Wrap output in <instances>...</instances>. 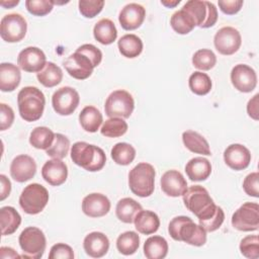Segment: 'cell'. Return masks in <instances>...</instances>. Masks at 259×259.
<instances>
[{"mask_svg": "<svg viewBox=\"0 0 259 259\" xmlns=\"http://www.w3.org/2000/svg\"><path fill=\"white\" fill-rule=\"evenodd\" d=\"M55 139L54 132L47 126H37L32 130L29 136V143L32 147L39 150L49 149Z\"/></svg>", "mask_w": 259, "mask_h": 259, "instance_id": "obj_35", "label": "cell"}, {"mask_svg": "<svg viewBox=\"0 0 259 259\" xmlns=\"http://www.w3.org/2000/svg\"><path fill=\"white\" fill-rule=\"evenodd\" d=\"M185 172L191 181H203L211 173V164L203 157H195L187 162Z\"/></svg>", "mask_w": 259, "mask_h": 259, "instance_id": "obj_25", "label": "cell"}, {"mask_svg": "<svg viewBox=\"0 0 259 259\" xmlns=\"http://www.w3.org/2000/svg\"><path fill=\"white\" fill-rule=\"evenodd\" d=\"M190 90L196 95H205L211 89V80L209 76L200 71L193 72L188 80Z\"/></svg>", "mask_w": 259, "mask_h": 259, "instance_id": "obj_39", "label": "cell"}, {"mask_svg": "<svg viewBox=\"0 0 259 259\" xmlns=\"http://www.w3.org/2000/svg\"><path fill=\"white\" fill-rule=\"evenodd\" d=\"M0 223L2 236L13 234L21 224V217L12 206H3L0 209Z\"/></svg>", "mask_w": 259, "mask_h": 259, "instance_id": "obj_30", "label": "cell"}, {"mask_svg": "<svg viewBox=\"0 0 259 259\" xmlns=\"http://www.w3.org/2000/svg\"><path fill=\"white\" fill-rule=\"evenodd\" d=\"M143 209L142 205L131 197L121 198L115 207V213L119 221L125 224H132L136 215Z\"/></svg>", "mask_w": 259, "mask_h": 259, "instance_id": "obj_28", "label": "cell"}, {"mask_svg": "<svg viewBox=\"0 0 259 259\" xmlns=\"http://www.w3.org/2000/svg\"><path fill=\"white\" fill-rule=\"evenodd\" d=\"M240 251L248 259H257L259 257V238L257 235H250L242 239Z\"/></svg>", "mask_w": 259, "mask_h": 259, "instance_id": "obj_43", "label": "cell"}, {"mask_svg": "<svg viewBox=\"0 0 259 259\" xmlns=\"http://www.w3.org/2000/svg\"><path fill=\"white\" fill-rule=\"evenodd\" d=\"M19 3V0H10V1H1L0 5L4 8H12Z\"/></svg>", "mask_w": 259, "mask_h": 259, "instance_id": "obj_55", "label": "cell"}, {"mask_svg": "<svg viewBox=\"0 0 259 259\" xmlns=\"http://www.w3.org/2000/svg\"><path fill=\"white\" fill-rule=\"evenodd\" d=\"M93 35L95 39L102 45H110L117 37V30L112 20L102 18L94 25Z\"/></svg>", "mask_w": 259, "mask_h": 259, "instance_id": "obj_27", "label": "cell"}, {"mask_svg": "<svg viewBox=\"0 0 259 259\" xmlns=\"http://www.w3.org/2000/svg\"><path fill=\"white\" fill-rule=\"evenodd\" d=\"M213 44L220 54L230 56L238 52L242 44V37L235 27L224 26L214 34Z\"/></svg>", "mask_w": 259, "mask_h": 259, "instance_id": "obj_13", "label": "cell"}, {"mask_svg": "<svg viewBox=\"0 0 259 259\" xmlns=\"http://www.w3.org/2000/svg\"><path fill=\"white\" fill-rule=\"evenodd\" d=\"M119 53L128 59L137 58L141 55L143 51V41L142 39L133 33L122 35L117 42Z\"/></svg>", "mask_w": 259, "mask_h": 259, "instance_id": "obj_31", "label": "cell"}, {"mask_svg": "<svg viewBox=\"0 0 259 259\" xmlns=\"http://www.w3.org/2000/svg\"><path fill=\"white\" fill-rule=\"evenodd\" d=\"M19 246L22 250V257L28 259H39L42 257L47 240L44 232L36 227H27L19 235Z\"/></svg>", "mask_w": 259, "mask_h": 259, "instance_id": "obj_6", "label": "cell"}, {"mask_svg": "<svg viewBox=\"0 0 259 259\" xmlns=\"http://www.w3.org/2000/svg\"><path fill=\"white\" fill-rule=\"evenodd\" d=\"M182 196L186 208L191 211L198 221L206 220L215 212L218 205L213 202L208 191L200 185L190 186Z\"/></svg>", "mask_w": 259, "mask_h": 259, "instance_id": "obj_3", "label": "cell"}, {"mask_svg": "<svg viewBox=\"0 0 259 259\" xmlns=\"http://www.w3.org/2000/svg\"><path fill=\"white\" fill-rule=\"evenodd\" d=\"M168 232L173 240L185 242L192 246L200 247L206 242V231L185 215L172 219L168 226Z\"/></svg>", "mask_w": 259, "mask_h": 259, "instance_id": "obj_1", "label": "cell"}, {"mask_svg": "<svg viewBox=\"0 0 259 259\" xmlns=\"http://www.w3.org/2000/svg\"><path fill=\"white\" fill-rule=\"evenodd\" d=\"M182 9L188 12L195 25L201 28L211 27L218 20V10L214 4L209 1L190 0L183 5Z\"/></svg>", "mask_w": 259, "mask_h": 259, "instance_id": "obj_8", "label": "cell"}, {"mask_svg": "<svg viewBox=\"0 0 259 259\" xmlns=\"http://www.w3.org/2000/svg\"><path fill=\"white\" fill-rule=\"evenodd\" d=\"M218 4L223 13L233 15L241 10L244 2L242 0H220Z\"/></svg>", "mask_w": 259, "mask_h": 259, "instance_id": "obj_51", "label": "cell"}, {"mask_svg": "<svg viewBox=\"0 0 259 259\" xmlns=\"http://www.w3.org/2000/svg\"><path fill=\"white\" fill-rule=\"evenodd\" d=\"M49 202V192L47 188L38 183H31L24 187L20 196L19 204L24 212L37 214Z\"/></svg>", "mask_w": 259, "mask_h": 259, "instance_id": "obj_7", "label": "cell"}, {"mask_svg": "<svg viewBox=\"0 0 259 259\" xmlns=\"http://www.w3.org/2000/svg\"><path fill=\"white\" fill-rule=\"evenodd\" d=\"M140 246V237L136 232L127 231L120 234L116 239V248L122 255L128 256L137 252Z\"/></svg>", "mask_w": 259, "mask_h": 259, "instance_id": "obj_37", "label": "cell"}, {"mask_svg": "<svg viewBox=\"0 0 259 259\" xmlns=\"http://www.w3.org/2000/svg\"><path fill=\"white\" fill-rule=\"evenodd\" d=\"M50 259H72L74 258L73 249L64 243L55 244L49 254Z\"/></svg>", "mask_w": 259, "mask_h": 259, "instance_id": "obj_49", "label": "cell"}, {"mask_svg": "<svg viewBox=\"0 0 259 259\" xmlns=\"http://www.w3.org/2000/svg\"><path fill=\"white\" fill-rule=\"evenodd\" d=\"M182 141L184 146L192 153L209 156L210 149L207 141L197 132L186 131L182 134Z\"/></svg>", "mask_w": 259, "mask_h": 259, "instance_id": "obj_32", "label": "cell"}, {"mask_svg": "<svg viewBox=\"0 0 259 259\" xmlns=\"http://www.w3.org/2000/svg\"><path fill=\"white\" fill-rule=\"evenodd\" d=\"M225 163L233 170L246 169L251 162L250 151L241 144H232L224 152Z\"/></svg>", "mask_w": 259, "mask_h": 259, "instance_id": "obj_18", "label": "cell"}, {"mask_svg": "<svg viewBox=\"0 0 259 259\" xmlns=\"http://www.w3.org/2000/svg\"><path fill=\"white\" fill-rule=\"evenodd\" d=\"M41 176L52 186H59L67 180L68 167L60 159L49 160L41 168Z\"/></svg>", "mask_w": 259, "mask_h": 259, "instance_id": "obj_22", "label": "cell"}, {"mask_svg": "<svg viewBox=\"0 0 259 259\" xmlns=\"http://www.w3.org/2000/svg\"><path fill=\"white\" fill-rule=\"evenodd\" d=\"M231 81L238 91L248 93L255 89L257 85V75L255 70L250 66L238 64L231 71Z\"/></svg>", "mask_w": 259, "mask_h": 259, "instance_id": "obj_14", "label": "cell"}, {"mask_svg": "<svg viewBox=\"0 0 259 259\" xmlns=\"http://www.w3.org/2000/svg\"><path fill=\"white\" fill-rule=\"evenodd\" d=\"M82 210L90 218H100L110 210V201L104 194L90 193L82 200Z\"/></svg>", "mask_w": 259, "mask_h": 259, "instance_id": "obj_21", "label": "cell"}, {"mask_svg": "<svg viewBox=\"0 0 259 259\" xmlns=\"http://www.w3.org/2000/svg\"><path fill=\"white\" fill-rule=\"evenodd\" d=\"M14 121V111L13 109L5 104H0V131H5L9 128Z\"/></svg>", "mask_w": 259, "mask_h": 259, "instance_id": "obj_50", "label": "cell"}, {"mask_svg": "<svg viewBox=\"0 0 259 259\" xmlns=\"http://www.w3.org/2000/svg\"><path fill=\"white\" fill-rule=\"evenodd\" d=\"M168 253V243L161 236H152L144 244V254L148 259H163Z\"/></svg>", "mask_w": 259, "mask_h": 259, "instance_id": "obj_33", "label": "cell"}, {"mask_svg": "<svg viewBox=\"0 0 259 259\" xmlns=\"http://www.w3.org/2000/svg\"><path fill=\"white\" fill-rule=\"evenodd\" d=\"M146 17L145 8L138 3L126 4L119 12L118 21L125 30H134L139 28Z\"/></svg>", "mask_w": 259, "mask_h": 259, "instance_id": "obj_19", "label": "cell"}, {"mask_svg": "<svg viewBox=\"0 0 259 259\" xmlns=\"http://www.w3.org/2000/svg\"><path fill=\"white\" fill-rule=\"evenodd\" d=\"M80 96L76 89L70 86L59 88L52 97V105L54 110L60 115H70L78 107Z\"/></svg>", "mask_w": 259, "mask_h": 259, "instance_id": "obj_12", "label": "cell"}, {"mask_svg": "<svg viewBox=\"0 0 259 259\" xmlns=\"http://www.w3.org/2000/svg\"><path fill=\"white\" fill-rule=\"evenodd\" d=\"M225 220V212L221 206H217L215 212L208 219L199 221V225L206 231V232H214L217 231Z\"/></svg>", "mask_w": 259, "mask_h": 259, "instance_id": "obj_46", "label": "cell"}, {"mask_svg": "<svg viewBox=\"0 0 259 259\" xmlns=\"http://www.w3.org/2000/svg\"><path fill=\"white\" fill-rule=\"evenodd\" d=\"M71 159L76 165L90 172L101 170L106 162L104 151L86 142H77L72 146Z\"/></svg>", "mask_w": 259, "mask_h": 259, "instance_id": "obj_4", "label": "cell"}, {"mask_svg": "<svg viewBox=\"0 0 259 259\" xmlns=\"http://www.w3.org/2000/svg\"><path fill=\"white\" fill-rule=\"evenodd\" d=\"M70 150L69 139L62 134H55V139L52 146L46 150L48 156L53 159H64Z\"/></svg>", "mask_w": 259, "mask_h": 259, "instance_id": "obj_42", "label": "cell"}, {"mask_svg": "<svg viewBox=\"0 0 259 259\" xmlns=\"http://www.w3.org/2000/svg\"><path fill=\"white\" fill-rule=\"evenodd\" d=\"M27 23L24 17L18 13L6 14L0 22V35L7 42L20 41L26 34Z\"/></svg>", "mask_w": 259, "mask_h": 259, "instance_id": "obj_11", "label": "cell"}, {"mask_svg": "<svg viewBox=\"0 0 259 259\" xmlns=\"http://www.w3.org/2000/svg\"><path fill=\"white\" fill-rule=\"evenodd\" d=\"M80 13L86 18H93L99 14L104 6V1L80 0L78 2Z\"/></svg>", "mask_w": 259, "mask_h": 259, "instance_id": "obj_45", "label": "cell"}, {"mask_svg": "<svg viewBox=\"0 0 259 259\" xmlns=\"http://www.w3.org/2000/svg\"><path fill=\"white\" fill-rule=\"evenodd\" d=\"M0 257L2 259L6 258H20L21 256L10 247H1L0 248Z\"/></svg>", "mask_w": 259, "mask_h": 259, "instance_id": "obj_54", "label": "cell"}, {"mask_svg": "<svg viewBox=\"0 0 259 259\" xmlns=\"http://www.w3.org/2000/svg\"><path fill=\"white\" fill-rule=\"evenodd\" d=\"M135 228L144 235H151L158 231L160 227V220L157 213L152 210H141L135 218Z\"/></svg>", "mask_w": 259, "mask_h": 259, "instance_id": "obj_26", "label": "cell"}, {"mask_svg": "<svg viewBox=\"0 0 259 259\" xmlns=\"http://www.w3.org/2000/svg\"><path fill=\"white\" fill-rule=\"evenodd\" d=\"M79 121L84 131L88 133H95L99 130L103 121V117L101 112L95 106L88 105L81 110L79 114Z\"/></svg>", "mask_w": 259, "mask_h": 259, "instance_id": "obj_29", "label": "cell"}, {"mask_svg": "<svg viewBox=\"0 0 259 259\" xmlns=\"http://www.w3.org/2000/svg\"><path fill=\"white\" fill-rule=\"evenodd\" d=\"M36 172L35 161L28 155L16 156L10 164V175L19 183L30 180Z\"/></svg>", "mask_w": 259, "mask_h": 259, "instance_id": "obj_17", "label": "cell"}, {"mask_svg": "<svg viewBox=\"0 0 259 259\" xmlns=\"http://www.w3.org/2000/svg\"><path fill=\"white\" fill-rule=\"evenodd\" d=\"M128 128L127 123L120 117H109L101 126V135L107 138H118L123 136Z\"/></svg>", "mask_w": 259, "mask_h": 259, "instance_id": "obj_40", "label": "cell"}, {"mask_svg": "<svg viewBox=\"0 0 259 259\" xmlns=\"http://www.w3.org/2000/svg\"><path fill=\"white\" fill-rule=\"evenodd\" d=\"M232 226L238 231L252 232L259 228V205L256 202L243 203L232 215Z\"/></svg>", "mask_w": 259, "mask_h": 259, "instance_id": "obj_10", "label": "cell"}, {"mask_svg": "<svg viewBox=\"0 0 259 259\" xmlns=\"http://www.w3.org/2000/svg\"><path fill=\"white\" fill-rule=\"evenodd\" d=\"M17 104L21 118L31 122L41 117L46 105V98L37 87L26 86L18 92Z\"/></svg>", "mask_w": 259, "mask_h": 259, "instance_id": "obj_2", "label": "cell"}, {"mask_svg": "<svg viewBox=\"0 0 259 259\" xmlns=\"http://www.w3.org/2000/svg\"><path fill=\"white\" fill-rule=\"evenodd\" d=\"M135 108V101L132 94L119 89L111 92L106 98L104 110L108 117L128 118Z\"/></svg>", "mask_w": 259, "mask_h": 259, "instance_id": "obj_9", "label": "cell"}, {"mask_svg": "<svg viewBox=\"0 0 259 259\" xmlns=\"http://www.w3.org/2000/svg\"><path fill=\"white\" fill-rule=\"evenodd\" d=\"M155 169L151 164L139 163L128 173L130 189L137 196H150L155 188Z\"/></svg>", "mask_w": 259, "mask_h": 259, "instance_id": "obj_5", "label": "cell"}, {"mask_svg": "<svg viewBox=\"0 0 259 259\" xmlns=\"http://www.w3.org/2000/svg\"><path fill=\"white\" fill-rule=\"evenodd\" d=\"M76 52L78 53H81L83 55H85L92 63L93 67H97L100 63H101V60H102V53L101 51L96 48L94 45H91V44H85V45H82L81 47H79Z\"/></svg>", "mask_w": 259, "mask_h": 259, "instance_id": "obj_47", "label": "cell"}, {"mask_svg": "<svg viewBox=\"0 0 259 259\" xmlns=\"http://www.w3.org/2000/svg\"><path fill=\"white\" fill-rule=\"evenodd\" d=\"M17 64L23 71L37 74L45 68L47 58L40 49L36 47H27L18 54Z\"/></svg>", "mask_w": 259, "mask_h": 259, "instance_id": "obj_15", "label": "cell"}, {"mask_svg": "<svg viewBox=\"0 0 259 259\" xmlns=\"http://www.w3.org/2000/svg\"><path fill=\"white\" fill-rule=\"evenodd\" d=\"M111 158L121 166L130 165L136 157V149L127 143H117L111 149Z\"/></svg>", "mask_w": 259, "mask_h": 259, "instance_id": "obj_38", "label": "cell"}, {"mask_svg": "<svg viewBox=\"0 0 259 259\" xmlns=\"http://www.w3.org/2000/svg\"><path fill=\"white\" fill-rule=\"evenodd\" d=\"M83 247L88 256L101 258L109 249V240L106 235L101 232H92L84 238Z\"/></svg>", "mask_w": 259, "mask_h": 259, "instance_id": "obj_23", "label": "cell"}, {"mask_svg": "<svg viewBox=\"0 0 259 259\" xmlns=\"http://www.w3.org/2000/svg\"><path fill=\"white\" fill-rule=\"evenodd\" d=\"M243 188L246 194L253 197L259 196V173L252 172L246 176L243 182Z\"/></svg>", "mask_w": 259, "mask_h": 259, "instance_id": "obj_48", "label": "cell"}, {"mask_svg": "<svg viewBox=\"0 0 259 259\" xmlns=\"http://www.w3.org/2000/svg\"><path fill=\"white\" fill-rule=\"evenodd\" d=\"M38 82L45 87H55L62 82L63 71L53 62H47L45 68L36 74Z\"/></svg>", "mask_w": 259, "mask_h": 259, "instance_id": "obj_34", "label": "cell"}, {"mask_svg": "<svg viewBox=\"0 0 259 259\" xmlns=\"http://www.w3.org/2000/svg\"><path fill=\"white\" fill-rule=\"evenodd\" d=\"M21 73L19 68L12 63L0 65V89L3 92L14 91L20 84Z\"/></svg>", "mask_w": 259, "mask_h": 259, "instance_id": "obj_24", "label": "cell"}, {"mask_svg": "<svg viewBox=\"0 0 259 259\" xmlns=\"http://www.w3.org/2000/svg\"><path fill=\"white\" fill-rule=\"evenodd\" d=\"M25 7L32 15L45 16L53 10L54 2L51 0H26Z\"/></svg>", "mask_w": 259, "mask_h": 259, "instance_id": "obj_44", "label": "cell"}, {"mask_svg": "<svg viewBox=\"0 0 259 259\" xmlns=\"http://www.w3.org/2000/svg\"><path fill=\"white\" fill-rule=\"evenodd\" d=\"M258 97L259 95H254L247 104V112L248 115L254 120H258Z\"/></svg>", "mask_w": 259, "mask_h": 259, "instance_id": "obj_53", "label": "cell"}, {"mask_svg": "<svg viewBox=\"0 0 259 259\" xmlns=\"http://www.w3.org/2000/svg\"><path fill=\"white\" fill-rule=\"evenodd\" d=\"M180 3V0H174V1H169V0H162L161 4L166 6L167 8H173L175 6H177Z\"/></svg>", "mask_w": 259, "mask_h": 259, "instance_id": "obj_56", "label": "cell"}, {"mask_svg": "<svg viewBox=\"0 0 259 259\" xmlns=\"http://www.w3.org/2000/svg\"><path fill=\"white\" fill-rule=\"evenodd\" d=\"M64 67L69 75L78 80H84L93 73L91 61L83 54L75 52L64 61Z\"/></svg>", "mask_w": 259, "mask_h": 259, "instance_id": "obj_16", "label": "cell"}, {"mask_svg": "<svg viewBox=\"0 0 259 259\" xmlns=\"http://www.w3.org/2000/svg\"><path fill=\"white\" fill-rule=\"evenodd\" d=\"M162 191L172 197L183 195L187 189V182L183 175L177 170H168L161 177Z\"/></svg>", "mask_w": 259, "mask_h": 259, "instance_id": "obj_20", "label": "cell"}, {"mask_svg": "<svg viewBox=\"0 0 259 259\" xmlns=\"http://www.w3.org/2000/svg\"><path fill=\"white\" fill-rule=\"evenodd\" d=\"M0 200H4L9 196L11 191V182L4 174L0 175Z\"/></svg>", "mask_w": 259, "mask_h": 259, "instance_id": "obj_52", "label": "cell"}, {"mask_svg": "<svg viewBox=\"0 0 259 259\" xmlns=\"http://www.w3.org/2000/svg\"><path fill=\"white\" fill-rule=\"evenodd\" d=\"M193 66L201 71H208L217 64V56L211 50L200 49L192 56Z\"/></svg>", "mask_w": 259, "mask_h": 259, "instance_id": "obj_41", "label": "cell"}, {"mask_svg": "<svg viewBox=\"0 0 259 259\" xmlns=\"http://www.w3.org/2000/svg\"><path fill=\"white\" fill-rule=\"evenodd\" d=\"M170 24L171 27L179 34H187L196 26L191 15L182 8L172 14Z\"/></svg>", "mask_w": 259, "mask_h": 259, "instance_id": "obj_36", "label": "cell"}]
</instances>
